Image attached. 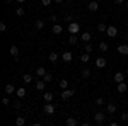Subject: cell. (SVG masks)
I'll use <instances>...</instances> for the list:
<instances>
[{"label":"cell","mask_w":128,"mask_h":126,"mask_svg":"<svg viewBox=\"0 0 128 126\" xmlns=\"http://www.w3.org/2000/svg\"><path fill=\"white\" fill-rule=\"evenodd\" d=\"M41 3H43V5H44V7H48L50 3H51V0H41Z\"/></svg>","instance_id":"cell-38"},{"label":"cell","mask_w":128,"mask_h":126,"mask_svg":"<svg viewBox=\"0 0 128 126\" xmlns=\"http://www.w3.org/2000/svg\"><path fill=\"white\" fill-rule=\"evenodd\" d=\"M44 85H46L44 80H38L36 82V90H44Z\"/></svg>","instance_id":"cell-20"},{"label":"cell","mask_w":128,"mask_h":126,"mask_svg":"<svg viewBox=\"0 0 128 126\" xmlns=\"http://www.w3.org/2000/svg\"><path fill=\"white\" fill-rule=\"evenodd\" d=\"M60 87L63 89V90H65V89H68V80H67V78H63V80H60Z\"/></svg>","instance_id":"cell-28"},{"label":"cell","mask_w":128,"mask_h":126,"mask_svg":"<svg viewBox=\"0 0 128 126\" xmlns=\"http://www.w3.org/2000/svg\"><path fill=\"white\" fill-rule=\"evenodd\" d=\"M126 75H128V68H126Z\"/></svg>","instance_id":"cell-50"},{"label":"cell","mask_w":128,"mask_h":126,"mask_svg":"<svg viewBox=\"0 0 128 126\" xmlns=\"http://www.w3.org/2000/svg\"><path fill=\"white\" fill-rule=\"evenodd\" d=\"M7 31V24L5 22H0V32H5Z\"/></svg>","instance_id":"cell-35"},{"label":"cell","mask_w":128,"mask_h":126,"mask_svg":"<svg viewBox=\"0 0 128 126\" xmlns=\"http://www.w3.org/2000/svg\"><path fill=\"white\" fill-rule=\"evenodd\" d=\"M125 39H126V41H128V34H125Z\"/></svg>","instance_id":"cell-48"},{"label":"cell","mask_w":128,"mask_h":126,"mask_svg":"<svg viewBox=\"0 0 128 126\" xmlns=\"http://www.w3.org/2000/svg\"><path fill=\"white\" fill-rule=\"evenodd\" d=\"M14 107L19 109V107H20V101H16V102H14Z\"/></svg>","instance_id":"cell-41"},{"label":"cell","mask_w":128,"mask_h":126,"mask_svg":"<svg viewBox=\"0 0 128 126\" xmlns=\"http://www.w3.org/2000/svg\"><path fill=\"white\" fill-rule=\"evenodd\" d=\"M43 99H44V102H51L53 101V92H44Z\"/></svg>","instance_id":"cell-21"},{"label":"cell","mask_w":128,"mask_h":126,"mask_svg":"<svg viewBox=\"0 0 128 126\" xmlns=\"http://www.w3.org/2000/svg\"><path fill=\"white\" fill-rule=\"evenodd\" d=\"M80 39H82L84 43H90L92 36H90V32H87V31H86V32H82V34H80Z\"/></svg>","instance_id":"cell-10"},{"label":"cell","mask_w":128,"mask_h":126,"mask_svg":"<svg viewBox=\"0 0 128 126\" xmlns=\"http://www.w3.org/2000/svg\"><path fill=\"white\" fill-rule=\"evenodd\" d=\"M32 126H41V125H40V123H34V125H32Z\"/></svg>","instance_id":"cell-47"},{"label":"cell","mask_w":128,"mask_h":126,"mask_svg":"<svg viewBox=\"0 0 128 126\" xmlns=\"http://www.w3.org/2000/svg\"><path fill=\"white\" fill-rule=\"evenodd\" d=\"M113 78H114V82H116V84H121V82H125V73H121V72H116Z\"/></svg>","instance_id":"cell-7"},{"label":"cell","mask_w":128,"mask_h":126,"mask_svg":"<svg viewBox=\"0 0 128 126\" xmlns=\"http://www.w3.org/2000/svg\"><path fill=\"white\" fill-rule=\"evenodd\" d=\"M114 2H116V3H118V5H120V3H123L125 0H114Z\"/></svg>","instance_id":"cell-43"},{"label":"cell","mask_w":128,"mask_h":126,"mask_svg":"<svg viewBox=\"0 0 128 126\" xmlns=\"http://www.w3.org/2000/svg\"><path fill=\"white\" fill-rule=\"evenodd\" d=\"M82 77H84V78L90 77V70H89V68H84V70H82Z\"/></svg>","instance_id":"cell-31"},{"label":"cell","mask_w":128,"mask_h":126,"mask_svg":"<svg viewBox=\"0 0 128 126\" xmlns=\"http://www.w3.org/2000/svg\"><path fill=\"white\" fill-rule=\"evenodd\" d=\"M96 2H99V0H96Z\"/></svg>","instance_id":"cell-51"},{"label":"cell","mask_w":128,"mask_h":126,"mask_svg":"<svg viewBox=\"0 0 128 126\" xmlns=\"http://www.w3.org/2000/svg\"><path fill=\"white\" fill-rule=\"evenodd\" d=\"M126 9H128V2H126Z\"/></svg>","instance_id":"cell-49"},{"label":"cell","mask_w":128,"mask_h":126,"mask_svg":"<svg viewBox=\"0 0 128 126\" xmlns=\"http://www.w3.org/2000/svg\"><path fill=\"white\" fill-rule=\"evenodd\" d=\"M80 126H90V125H89V123H82Z\"/></svg>","instance_id":"cell-44"},{"label":"cell","mask_w":128,"mask_h":126,"mask_svg":"<svg viewBox=\"0 0 128 126\" xmlns=\"http://www.w3.org/2000/svg\"><path fill=\"white\" fill-rule=\"evenodd\" d=\"M121 119H123V121H128V113H123V114H121Z\"/></svg>","instance_id":"cell-40"},{"label":"cell","mask_w":128,"mask_h":126,"mask_svg":"<svg viewBox=\"0 0 128 126\" xmlns=\"http://www.w3.org/2000/svg\"><path fill=\"white\" fill-rule=\"evenodd\" d=\"M84 49H86V53H89V55H90V53H92V44H90V43H86Z\"/></svg>","instance_id":"cell-32"},{"label":"cell","mask_w":128,"mask_h":126,"mask_svg":"<svg viewBox=\"0 0 128 126\" xmlns=\"http://www.w3.org/2000/svg\"><path fill=\"white\" fill-rule=\"evenodd\" d=\"M106 32H108L109 38H116V36H118V27H116V26H108V31H106Z\"/></svg>","instance_id":"cell-3"},{"label":"cell","mask_w":128,"mask_h":126,"mask_svg":"<svg viewBox=\"0 0 128 126\" xmlns=\"http://www.w3.org/2000/svg\"><path fill=\"white\" fill-rule=\"evenodd\" d=\"M106 113H108V114H114V113H116V104H114V102L106 104Z\"/></svg>","instance_id":"cell-6"},{"label":"cell","mask_w":128,"mask_h":126,"mask_svg":"<svg viewBox=\"0 0 128 126\" xmlns=\"http://www.w3.org/2000/svg\"><path fill=\"white\" fill-rule=\"evenodd\" d=\"M10 55L14 58H19V48L17 46H10Z\"/></svg>","instance_id":"cell-16"},{"label":"cell","mask_w":128,"mask_h":126,"mask_svg":"<svg viewBox=\"0 0 128 126\" xmlns=\"http://www.w3.org/2000/svg\"><path fill=\"white\" fill-rule=\"evenodd\" d=\"M98 31L99 32H104V31H108V26L104 22H101V24H98Z\"/></svg>","instance_id":"cell-27"},{"label":"cell","mask_w":128,"mask_h":126,"mask_svg":"<svg viewBox=\"0 0 128 126\" xmlns=\"http://www.w3.org/2000/svg\"><path fill=\"white\" fill-rule=\"evenodd\" d=\"M2 104H4V106H9V104H10L9 97H4V99H2Z\"/></svg>","instance_id":"cell-37"},{"label":"cell","mask_w":128,"mask_h":126,"mask_svg":"<svg viewBox=\"0 0 128 126\" xmlns=\"http://www.w3.org/2000/svg\"><path fill=\"white\" fill-rule=\"evenodd\" d=\"M118 51H120V55L128 56V44H120V46H118Z\"/></svg>","instance_id":"cell-12"},{"label":"cell","mask_w":128,"mask_h":126,"mask_svg":"<svg viewBox=\"0 0 128 126\" xmlns=\"http://www.w3.org/2000/svg\"><path fill=\"white\" fill-rule=\"evenodd\" d=\"M96 67H98V68H104V67H106V60L102 58V56H99V58L96 60Z\"/></svg>","instance_id":"cell-14"},{"label":"cell","mask_w":128,"mask_h":126,"mask_svg":"<svg viewBox=\"0 0 128 126\" xmlns=\"http://www.w3.org/2000/svg\"><path fill=\"white\" fill-rule=\"evenodd\" d=\"M16 14H17V15H19V17H22V15H24V14H26V10H24V7H22V5H19V7H17V9H16Z\"/></svg>","instance_id":"cell-26"},{"label":"cell","mask_w":128,"mask_h":126,"mask_svg":"<svg viewBox=\"0 0 128 126\" xmlns=\"http://www.w3.org/2000/svg\"><path fill=\"white\" fill-rule=\"evenodd\" d=\"M55 2H56V3H62V2H63V0H55Z\"/></svg>","instance_id":"cell-45"},{"label":"cell","mask_w":128,"mask_h":126,"mask_svg":"<svg viewBox=\"0 0 128 126\" xmlns=\"http://www.w3.org/2000/svg\"><path fill=\"white\" fill-rule=\"evenodd\" d=\"M62 58H63V61H65V63H70L74 56H72V53H70V51H63V55H62Z\"/></svg>","instance_id":"cell-9"},{"label":"cell","mask_w":128,"mask_h":126,"mask_svg":"<svg viewBox=\"0 0 128 126\" xmlns=\"http://www.w3.org/2000/svg\"><path fill=\"white\" fill-rule=\"evenodd\" d=\"M90 12H96V10L99 9V3L96 2V0H90V3H89V7H87Z\"/></svg>","instance_id":"cell-13"},{"label":"cell","mask_w":128,"mask_h":126,"mask_svg":"<svg viewBox=\"0 0 128 126\" xmlns=\"http://www.w3.org/2000/svg\"><path fill=\"white\" fill-rule=\"evenodd\" d=\"M16 90H17V89L14 87L12 84H7V85H5V94H9V96H12V94H16Z\"/></svg>","instance_id":"cell-11"},{"label":"cell","mask_w":128,"mask_h":126,"mask_svg":"<svg viewBox=\"0 0 128 126\" xmlns=\"http://www.w3.org/2000/svg\"><path fill=\"white\" fill-rule=\"evenodd\" d=\"M51 31H53V34H62V32H63V27H62L60 24H55Z\"/></svg>","instance_id":"cell-18"},{"label":"cell","mask_w":128,"mask_h":126,"mask_svg":"<svg viewBox=\"0 0 128 126\" xmlns=\"http://www.w3.org/2000/svg\"><path fill=\"white\" fill-rule=\"evenodd\" d=\"M109 46H108V43H104V41H101L99 43V51H108Z\"/></svg>","instance_id":"cell-24"},{"label":"cell","mask_w":128,"mask_h":126,"mask_svg":"<svg viewBox=\"0 0 128 126\" xmlns=\"http://www.w3.org/2000/svg\"><path fill=\"white\" fill-rule=\"evenodd\" d=\"M24 125H26V118L19 116L17 119H16V126H24Z\"/></svg>","instance_id":"cell-23"},{"label":"cell","mask_w":128,"mask_h":126,"mask_svg":"<svg viewBox=\"0 0 128 126\" xmlns=\"http://www.w3.org/2000/svg\"><path fill=\"white\" fill-rule=\"evenodd\" d=\"M22 78H24V82H26V84H29L31 80H32V77H31V75H28V73H26V75H24Z\"/></svg>","instance_id":"cell-36"},{"label":"cell","mask_w":128,"mask_h":126,"mask_svg":"<svg viewBox=\"0 0 128 126\" xmlns=\"http://www.w3.org/2000/svg\"><path fill=\"white\" fill-rule=\"evenodd\" d=\"M74 94H75V90H72V89H65V90H62V99H70Z\"/></svg>","instance_id":"cell-5"},{"label":"cell","mask_w":128,"mask_h":126,"mask_svg":"<svg viewBox=\"0 0 128 126\" xmlns=\"http://www.w3.org/2000/svg\"><path fill=\"white\" fill-rule=\"evenodd\" d=\"M96 106H104V99L102 97H98L96 99Z\"/></svg>","instance_id":"cell-34"},{"label":"cell","mask_w":128,"mask_h":126,"mask_svg":"<svg viewBox=\"0 0 128 126\" xmlns=\"http://www.w3.org/2000/svg\"><path fill=\"white\" fill-rule=\"evenodd\" d=\"M68 43H70V44H77V34H70Z\"/></svg>","instance_id":"cell-29"},{"label":"cell","mask_w":128,"mask_h":126,"mask_svg":"<svg viewBox=\"0 0 128 126\" xmlns=\"http://www.w3.org/2000/svg\"><path fill=\"white\" fill-rule=\"evenodd\" d=\"M43 80H44L46 84H48V82H51V80H53V77H51V73H46V75L43 77Z\"/></svg>","instance_id":"cell-33"},{"label":"cell","mask_w":128,"mask_h":126,"mask_svg":"<svg viewBox=\"0 0 128 126\" xmlns=\"http://www.w3.org/2000/svg\"><path fill=\"white\" fill-rule=\"evenodd\" d=\"M80 31V24L79 22H70L68 24V32L70 34H79Z\"/></svg>","instance_id":"cell-1"},{"label":"cell","mask_w":128,"mask_h":126,"mask_svg":"<svg viewBox=\"0 0 128 126\" xmlns=\"http://www.w3.org/2000/svg\"><path fill=\"white\" fill-rule=\"evenodd\" d=\"M104 119H106V114H104V113H101V111L94 114V121H96L98 125H101V123H104Z\"/></svg>","instance_id":"cell-4"},{"label":"cell","mask_w":128,"mask_h":126,"mask_svg":"<svg viewBox=\"0 0 128 126\" xmlns=\"http://www.w3.org/2000/svg\"><path fill=\"white\" fill-rule=\"evenodd\" d=\"M77 125H79L77 118H67V126H77Z\"/></svg>","instance_id":"cell-15"},{"label":"cell","mask_w":128,"mask_h":126,"mask_svg":"<svg viewBox=\"0 0 128 126\" xmlns=\"http://www.w3.org/2000/svg\"><path fill=\"white\" fill-rule=\"evenodd\" d=\"M26 94H28V90L24 87H19L17 90H16V96H17V99H22V97H26Z\"/></svg>","instance_id":"cell-8"},{"label":"cell","mask_w":128,"mask_h":126,"mask_svg":"<svg viewBox=\"0 0 128 126\" xmlns=\"http://www.w3.org/2000/svg\"><path fill=\"white\" fill-rule=\"evenodd\" d=\"M126 84H125V82H121V84H118V87H116V90H118L120 94H123V92H126Z\"/></svg>","instance_id":"cell-17"},{"label":"cell","mask_w":128,"mask_h":126,"mask_svg":"<svg viewBox=\"0 0 128 126\" xmlns=\"http://www.w3.org/2000/svg\"><path fill=\"white\" fill-rule=\"evenodd\" d=\"M43 111H44V114L51 116V114H55V106H53L51 102H46V104L43 106Z\"/></svg>","instance_id":"cell-2"},{"label":"cell","mask_w":128,"mask_h":126,"mask_svg":"<svg viewBox=\"0 0 128 126\" xmlns=\"http://www.w3.org/2000/svg\"><path fill=\"white\" fill-rule=\"evenodd\" d=\"M44 75H46V70H44L43 67L36 68V77H44Z\"/></svg>","instance_id":"cell-19"},{"label":"cell","mask_w":128,"mask_h":126,"mask_svg":"<svg viewBox=\"0 0 128 126\" xmlns=\"http://www.w3.org/2000/svg\"><path fill=\"white\" fill-rule=\"evenodd\" d=\"M50 61H51V63H56V60H58V53H55V51H51V53H50Z\"/></svg>","instance_id":"cell-22"},{"label":"cell","mask_w":128,"mask_h":126,"mask_svg":"<svg viewBox=\"0 0 128 126\" xmlns=\"http://www.w3.org/2000/svg\"><path fill=\"white\" fill-rule=\"evenodd\" d=\"M56 19H58V17H56L55 14H51V15H50V20H51V22H56Z\"/></svg>","instance_id":"cell-39"},{"label":"cell","mask_w":128,"mask_h":126,"mask_svg":"<svg viewBox=\"0 0 128 126\" xmlns=\"http://www.w3.org/2000/svg\"><path fill=\"white\" fill-rule=\"evenodd\" d=\"M109 126H120L118 123H114V121H113V123H109Z\"/></svg>","instance_id":"cell-42"},{"label":"cell","mask_w":128,"mask_h":126,"mask_svg":"<svg viewBox=\"0 0 128 126\" xmlns=\"http://www.w3.org/2000/svg\"><path fill=\"white\" fill-rule=\"evenodd\" d=\"M34 26H36V29H43V27H44V20H43V19H38L36 22H34Z\"/></svg>","instance_id":"cell-25"},{"label":"cell","mask_w":128,"mask_h":126,"mask_svg":"<svg viewBox=\"0 0 128 126\" xmlns=\"http://www.w3.org/2000/svg\"><path fill=\"white\" fill-rule=\"evenodd\" d=\"M80 60L86 63V61H89V60H90V55H89V53H82V55H80Z\"/></svg>","instance_id":"cell-30"},{"label":"cell","mask_w":128,"mask_h":126,"mask_svg":"<svg viewBox=\"0 0 128 126\" xmlns=\"http://www.w3.org/2000/svg\"><path fill=\"white\" fill-rule=\"evenodd\" d=\"M17 2H19V3H24V2H26V0H17Z\"/></svg>","instance_id":"cell-46"}]
</instances>
